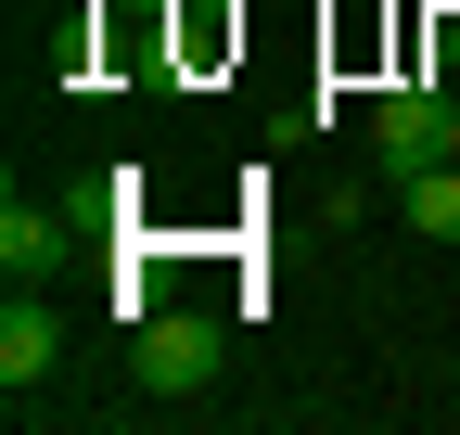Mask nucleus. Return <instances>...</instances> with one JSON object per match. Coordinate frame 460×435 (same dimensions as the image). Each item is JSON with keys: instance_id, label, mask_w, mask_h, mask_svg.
Masks as SVG:
<instances>
[{"instance_id": "nucleus-4", "label": "nucleus", "mask_w": 460, "mask_h": 435, "mask_svg": "<svg viewBox=\"0 0 460 435\" xmlns=\"http://www.w3.org/2000/svg\"><path fill=\"white\" fill-rule=\"evenodd\" d=\"M396 218H410L422 244H460V154H435V167L396 180Z\"/></svg>"}, {"instance_id": "nucleus-1", "label": "nucleus", "mask_w": 460, "mask_h": 435, "mask_svg": "<svg viewBox=\"0 0 460 435\" xmlns=\"http://www.w3.org/2000/svg\"><path fill=\"white\" fill-rule=\"evenodd\" d=\"M217 320H192V307H154V320H128V385L141 397H205L217 385Z\"/></svg>"}, {"instance_id": "nucleus-5", "label": "nucleus", "mask_w": 460, "mask_h": 435, "mask_svg": "<svg viewBox=\"0 0 460 435\" xmlns=\"http://www.w3.org/2000/svg\"><path fill=\"white\" fill-rule=\"evenodd\" d=\"M51 244H65V218H51V205H0V269H13V282L51 269Z\"/></svg>"}, {"instance_id": "nucleus-2", "label": "nucleus", "mask_w": 460, "mask_h": 435, "mask_svg": "<svg viewBox=\"0 0 460 435\" xmlns=\"http://www.w3.org/2000/svg\"><path fill=\"white\" fill-rule=\"evenodd\" d=\"M447 141H460V102H447V90H422V77H410V90H384V102H371V154H384L396 180L435 167Z\"/></svg>"}, {"instance_id": "nucleus-6", "label": "nucleus", "mask_w": 460, "mask_h": 435, "mask_svg": "<svg viewBox=\"0 0 460 435\" xmlns=\"http://www.w3.org/2000/svg\"><path fill=\"white\" fill-rule=\"evenodd\" d=\"M447 154H460V141H447Z\"/></svg>"}, {"instance_id": "nucleus-3", "label": "nucleus", "mask_w": 460, "mask_h": 435, "mask_svg": "<svg viewBox=\"0 0 460 435\" xmlns=\"http://www.w3.org/2000/svg\"><path fill=\"white\" fill-rule=\"evenodd\" d=\"M51 359H65V320H51L39 295H13V307H0V385H13V397H26V385H39V371H51Z\"/></svg>"}]
</instances>
